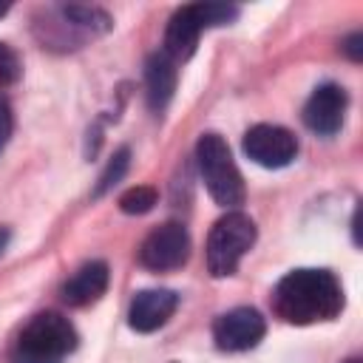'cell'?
Masks as SVG:
<instances>
[{
	"mask_svg": "<svg viewBox=\"0 0 363 363\" xmlns=\"http://www.w3.org/2000/svg\"><path fill=\"white\" fill-rule=\"evenodd\" d=\"M179 306V295L170 289H142L128 306V323L136 332H156L170 320Z\"/></svg>",
	"mask_w": 363,
	"mask_h": 363,
	"instance_id": "cell-9",
	"label": "cell"
},
{
	"mask_svg": "<svg viewBox=\"0 0 363 363\" xmlns=\"http://www.w3.org/2000/svg\"><path fill=\"white\" fill-rule=\"evenodd\" d=\"M77 349V329L71 326L68 318L60 312H43L34 315L11 352L14 363H62L68 352Z\"/></svg>",
	"mask_w": 363,
	"mask_h": 363,
	"instance_id": "cell-2",
	"label": "cell"
},
{
	"mask_svg": "<svg viewBox=\"0 0 363 363\" xmlns=\"http://www.w3.org/2000/svg\"><path fill=\"white\" fill-rule=\"evenodd\" d=\"M108 264L105 261H88L82 264L65 284H62V301L68 306H88L108 289Z\"/></svg>",
	"mask_w": 363,
	"mask_h": 363,
	"instance_id": "cell-12",
	"label": "cell"
},
{
	"mask_svg": "<svg viewBox=\"0 0 363 363\" xmlns=\"http://www.w3.org/2000/svg\"><path fill=\"white\" fill-rule=\"evenodd\" d=\"M176 62L164 51H153L145 62V94L153 113H162L176 91Z\"/></svg>",
	"mask_w": 363,
	"mask_h": 363,
	"instance_id": "cell-11",
	"label": "cell"
},
{
	"mask_svg": "<svg viewBox=\"0 0 363 363\" xmlns=\"http://www.w3.org/2000/svg\"><path fill=\"white\" fill-rule=\"evenodd\" d=\"M346 363H360V360H357V357H352V360H346Z\"/></svg>",
	"mask_w": 363,
	"mask_h": 363,
	"instance_id": "cell-21",
	"label": "cell"
},
{
	"mask_svg": "<svg viewBox=\"0 0 363 363\" xmlns=\"http://www.w3.org/2000/svg\"><path fill=\"white\" fill-rule=\"evenodd\" d=\"M201 23H199V14H196V6H182L173 11L170 23H167V31H164V54L179 62V60H187L193 51H196V43H199V34H201Z\"/></svg>",
	"mask_w": 363,
	"mask_h": 363,
	"instance_id": "cell-10",
	"label": "cell"
},
{
	"mask_svg": "<svg viewBox=\"0 0 363 363\" xmlns=\"http://www.w3.org/2000/svg\"><path fill=\"white\" fill-rule=\"evenodd\" d=\"M20 71H23V65H20L17 51L11 45L0 43V85H14L20 79Z\"/></svg>",
	"mask_w": 363,
	"mask_h": 363,
	"instance_id": "cell-16",
	"label": "cell"
},
{
	"mask_svg": "<svg viewBox=\"0 0 363 363\" xmlns=\"http://www.w3.org/2000/svg\"><path fill=\"white\" fill-rule=\"evenodd\" d=\"M255 244V221L238 210L221 216L207 235V269L213 278H227Z\"/></svg>",
	"mask_w": 363,
	"mask_h": 363,
	"instance_id": "cell-4",
	"label": "cell"
},
{
	"mask_svg": "<svg viewBox=\"0 0 363 363\" xmlns=\"http://www.w3.org/2000/svg\"><path fill=\"white\" fill-rule=\"evenodd\" d=\"M244 153L261 167H286L298 153V139L281 125H252L244 133Z\"/></svg>",
	"mask_w": 363,
	"mask_h": 363,
	"instance_id": "cell-6",
	"label": "cell"
},
{
	"mask_svg": "<svg viewBox=\"0 0 363 363\" xmlns=\"http://www.w3.org/2000/svg\"><path fill=\"white\" fill-rule=\"evenodd\" d=\"M193 6H196V14H199L201 28L227 26L230 20L238 17V9L235 6H227V3H193Z\"/></svg>",
	"mask_w": 363,
	"mask_h": 363,
	"instance_id": "cell-15",
	"label": "cell"
},
{
	"mask_svg": "<svg viewBox=\"0 0 363 363\" xmlns=\"http://www.w3.org/2000/svg\"><path fill=\"white\" fill-rule=\"evenodd\" d=\"M128 164H130V150H128V147H119V150L111 156V162L105 164V170H102V176H99V182H96L94 196L99 199V196H105L113 184H119L122 176L128 173Z\"/></svg>",
	"mask_w": 363,
	"mask_h": 363,
	"instance_id": "cell-13",
	"label": "cell"
},
{
	"mask_svg": "<svg viewBox=\"0 0 363 363\" xmlns=\"http://www.w3.org/2000/svg\"><path fill=\"white\" fill-rule=\"evenodd\" d=\"M272 309L278 318L295 326L332 320L343 309V289L326 269H292L278 281Z\"/></svg>",
	"mask_w": 363,
	"mask_h": 363,
	"instance_id": "cell-1",
	"label": "cell"
},
{
	"mask_svg": "<svg viewBox=\"0 0 363 363\" xmlns=\"http://www.w3.org/2000/svg\"><path fill=\"white\" fill-rule=\"evenodd\" d=\"M346 91L335 82H323L312 91V96L303 105V122L318 136H335L346 116Z\"/></svg>",
	"mask_w": 363,
	"mask_h": 363,
	"instance_id": "cell-8",
	"label": "cell"
},
{
	"mask_svg": "<svg viewBox=\"0 0 363 363\" xmlns=\"http://www.w3.org/2000/svg\"><path fill=\"white\" fill-rule=\"evenodd\" d=\"M11 128H14L11 108H9V102L0 96V153H3V147L9 145V139H11Z\"/></svg>",
	"mask_w": 363,
	"mask_h": 363,
	"instance_id": "cell-17",
	"label": "cell"
},
{
	"mask_svg": "<svg viewBox=\"0 0 363 363\" xmlns=\"http://www.w3.org/2000/svg\"><path fill=\"white\" fill-rule=\"evenodd\" d=\"M6 244H9V230H6V227H0V252L6 250Z\"/></svg>",
	"mask_w": 363,
	"mask_h": 363,
	"instance_id": "cell-19",
	"label": "cell"
},
{
	"mask_svg": "<svg viewBox=\"0 0 363 363\" xmlns=\"http://www.w3.org/2000/svg\"><path fill=\"white\" fill-rule=\"evenodd\" d=\"M264 332H267V323H264L261 312L250 309V306L230 309V312L218 315L213 323V340L224 352H247L261 343Z\"/></svg>",
	"mask_w": 363,
	"mask_h": 363,
	"instance_id": "cell-7",
	"label": "cell"
},
{
	"mask_svg": "<svg viewBox=\"0 0 363 363\" xmlns=\"http://www.w3.org/2000/svg\"><path fill=\"white\" fill-rule=\"evenodd\" d=\"M360 45H363V34H352V37H346L343 51H346V54H349V57L357 62V60L363 57V48H360Z\"/></svg>",
	"mask_w": 363,
	"mask_h": 363,
	"instance_id": "cell-18",
	"label": "cell"
},
{
	"mask_svg": "<svg viewBox=\"0 0 363 363\" xmlns=\"http://www.w3.org/2000/svg\"><path fill=\"white\" fill-rule=\"evenodd\" d=\"M6 11H9V3H0V17H3Z\"/></svg>",
	"mask_w": 363,
	"mask_h": 363,
	"instance_id": "cell-20",
	"label": "cell"
},
{
	"mask_svg": "<svg viewBox=\"0 0 363 363\" xmlns=\"http://www.w3.org/2000/svg\"><path fill=\"white\" fill-rule=\"evenodd\" d=\"M153 204H156V190L147 184H136L119 196V210L128 216H142V213L153 210Z\"/></svg>",
	"mask_w": 363,
	"mask_h": 363,
	"instance_id": "cell-14",
	"label": "cell"
},
{
	"mask_svg": "<svg viewBox=\"0 0 363 363\" xmlns=\"http://www.w3.org/2000/svg\"><path fill=\"white\" fill-rule=\"evenodd\" d=\"M190 258V235L182 224L167 221L162 227H156L139 250V261L142 267L153 269V272H170L184 267Z\"/></svg>",
	"mask_w": 363,
	"mask_h": 363,
	"instance_id": "cell-5",
	"label": "cell"
},
{
	"mask_svg": "<svg viewBox=\"0 0 363 363\" xmlns=\"http://www.w3.org/2000/svg\"><path fill=\"white\" fill-rule=\"evenodd\" d=\"M196 162L201 170V179L207 184V193L213 196L216 204L235 210L238 204H244V179L238 164L233 162V153L227 147V142L218 133H204L196 145Z\"/></svg>",
	"mask_w": 363,
	"mask_h": 363,
	"instance_id": "cell-3",
	"label": "cell"
}]
</instances>
